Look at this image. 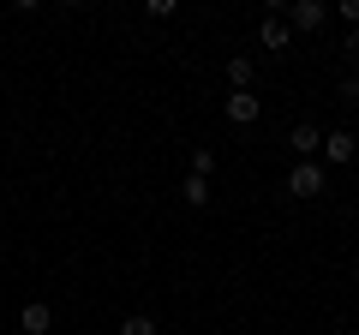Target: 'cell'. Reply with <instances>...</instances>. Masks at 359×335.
<instances>
[{
	"label": "cell",
	"instance_id": "obj_6",
	"mask_svg": "<svg viewBox=\"0 0 359 335\" xmlns=\"http://www.w3.org/2000/svg\"><path fill=\"white\" fill-rule=\"evenodd\" d=\"M287 144H294V156H299V162H311V156L323 150V132H318V126H306V120H299V126H294V138H287Z\"/></svg>",
	"mask_w": 359,
	"mask_h": 335
},
{
	"label": "cell",
	"instance_id": "obj_4",
	"mask_svg": "<svg viewBox=\"0 0 359 335\" xmlns=\"http://www.w3.org/2000/svg\"><path fill=\"white\" fill-rule=\"evenodd\" d=\"M257 114H264V102H257L252 90H233V96H228V120H233V126H252Z\"/></svg>",
	"mask_w": 359,
	"mask_h": 335
},
{
	"label": "cell",
	"instance_id": "obj_3",
	"mask_svg": "<svg viewBox=\"0 0 359 335\" xmlns=\"http://www.w3.org/2000/svg\"><path fill=\"white\" fill-rule=\"evenodd\" d=\"M353 150H359V138H353V132H323V162H335V168H341V162H353Z\"/></svg>",
	"mask_w": 359,
	"mask_h": 335
},
{
	"label": "cell",
	"instance_id": "obj_8",
	"mask_svg": "<svg viewBox=\"0 0 359 335\" xmlns=\"http://www.w3.org/2000/svg\"><path fill=\"white\" fill-rule=\"evenodd\" d=\"M228 78H233V90H252V54H233V60H228Z\"/></svg>",
	"mask_w": 359,
	"mask_h": 335
},
{
	"label": "cell",
	"instance_id": "obj_7",
	"mask_svg": "<svg viewBox=\"0 0 359 335\" xmlns=\"http://www.w3.org/2000/svg\"><path fill=\"white\" fill-rule=\"evenodd\" d=\"M257 42H264V48H287V42H294V30H287L282 18H264V30H257Z\"/></svg>",
	"mask_w": 359,
	"mask_h": 335
},
{
	"label": "cell",
	"instance_id": "obj_14",
	"mask_svg": "<svg viewBox=\"0 0 359 335\" xmlns=\"http://www.w3.org/2000/svg\"><path fill=\"white\" fill-rule=\"evenodd\" d=\"M347 60L359 66V30H347Z\"/></svg>",
	"mask_w": 359,
	"mask_h": 335
},
{
	"label": "cell",
	"instance_id": "obj_5",
	"mask_svg": "<svg viewBox=\"0 0 359 335\" xmlns=\"http://www.w3.org/2000/svg\"><path fill=\"white\" fill-rule=\"evenodd\" d=\"M18 329H25V335H48L54 329V311L42 306V299H30V306L18 311Z\"/></svg>",
	"mask_w": 359,
	"mask_h": 335
},
{
	"label": "cell",
	"instance_id": "obj_10",
	"mask_svg": "<svg viewBox=\"0 0 359 335\" xmlns=\"http://www.w3.org/2000/svg\"><path fill=\"white\" fill-rule=\"evenodd\" d=\"M210 168H216V150L198 144V150H192V174H198V180H210Z\"/></svg>",
	"mask_w": 359,
	"mask_h": 335
},
{
	"label": "cell",
	"instance_id": "obj_12",
	"mask_svg": "<svg viewBox=\"0 0 359 335\" xmlns=\"http://www.w3.org/2000/svg\"><path fill=\"white\" fill-rule=\"evenodd\" d=\"M341 102H347V108L359 102V72H347V78H341Z\"/></svg>",
	"mask_w": 359,
	"mask_h": 335
},
{
	"label": "cell",
	"instance_id": "obj_2",
	"mask_svg": "<svg viewBox=\"0 0 359 335\" xmlns=\"http://www.w3.org/2000/svg\"><path fill=\"white\" fill-rule=\"evenodd\" d=\"M287 192H294V198H318V192H323V168H318V162H294Z\"/></svg>",
	"mask_w": 359,
	"mask_h": 335
},
{
	"label": "cell",
	"instance_id": "obj_13",
	"mask_svg": "<svg viewBox=\"0 0 359 335\" xmlns=\"http://www.w3.org/2000/svg\"><path fill=\"white\" fill-rule=\"evenodd\" d=\"M335 13H341V25H353V30H359V0H341Z\"/></svg>",
	"mask_w": 359,
	"mask_h": 335
},
{
	"label": "cell",
	"instance_id": "obj_11",
	"mask_svg": "<svg viewBox=\"0 0 359 335\" xmlns=\"http://www.w3.org/2000/svg\"><path fill=\"white\" fill-rule=\"evenodd\" d=\"M120 335H156V323L150 317H126V323H120Z\"/></svg>",
	"mask_w": 359,
	"mask_h": 335
},
{
	"label": "cell",
	"instance_id": "obj_9",
	"mask_svg": "<svg viewBox=\"0 0 359 335\" xmlns=\"http://www.w3.org/2000/svg\"><path fill=\"white\" fill-rule=\"evenodd\" d=\"M180 198H186L192 210H204V204H210V180H198V174H192V180L180 186Z\"/></svg>",
	"mask_w": 359,
	"mask_h": 335
},
{
	"label": "cell",
	"instance_id": "obj_1",
	"mask_svg": "<svg viewBox=\"0 0 359 335\" xmlns=\"http://www.w3.org/2000/svg\"><path fill=\"white\" fill-rule=\"evenodd\" d=\"M282 25L294 30V36H311V30H323V25H330V6H323V0H294Z\"/></svg>",
	"mask_w": 359,
	"mask_h": 335
}]
</instances>
